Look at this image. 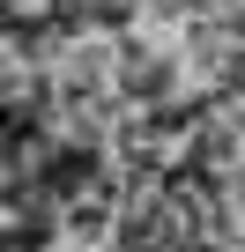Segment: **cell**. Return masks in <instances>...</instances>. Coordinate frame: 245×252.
I'll use <instances>...</instances> for the list:
<instances>
[{
	"label": "cell",
	"instance_id": "6da1fadb",
	"mask_svg": "<svg viewBox=\"0 0 245 252\" xmlns=\"http://www.w3.org/2000/svg\"><path fill=\"white\" fill-rule=\"evenodd\" d=\"M119 82H127L141 104H164L171 82H178V60L171 52H127V60H119Z\"/></svg>",
	"mask_w": 245,
	"mask_h": 252
}]
</instances>
